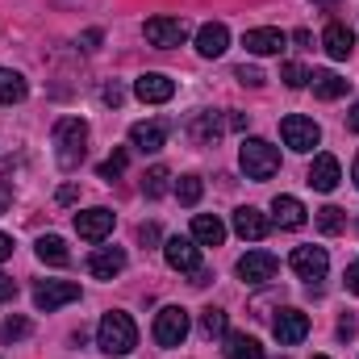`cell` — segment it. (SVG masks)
Masks as SVG:
<instances>
[{"mask_svg":"<svg viewBox=\"0 0 359 359\" xmlns=\"http://www.w3.org/2000/svg\"><path fill=\"white\" fill-rule=\"evenodd\" d=\"M163 142H168V121H134L130 126V147H138L142 155L163 151Z\"/></svg>","mask_w":359,"mask_h":359,"instance_id":"obj_12","label":"cell"},{"mask_svg":"<svg viewBox=\"0 0 359 359\" xmlns=\"http://www.w3.org/2000/svg\"><path fill=\"white\" fill-rule=\"evenodd\" d=\"M25 76L21 72H13V67H0V104H17V100H25Z\"/></svg>","mask_w":359,"mask_h":359,"instance_id":"obj_26","label":"cell"},{"mask_svg":"<svg viewBox=\"0 0 359 359\" xmlns=\"http://www.w3.org/2000/svg\"><path fill=\"white\" fill-rule=\"evenodd\" d=\"M38 259L50 264V268H67L72 264V251H67V243L59 234H42L38 238Z\"/></svg>","mask_w":359,"mask_h":359,"instance_id":"obj_25","label":"cell"},{"mask_svg":"<svg viewBox=\"0 0 359 359\" xmlns=\"http://www.w3.org/2000/svg\"><path fill=\"white\" fill-rule=\"evenodd\" d=\"M163 259H168V268L176 271H201V251H196V243L192 238H168L163 243Z\"/></svg>","mask_w":359,"mask_h":359,"instance_id":"obj_14","label":"cell"},{"mask_svg":"<svg viewBox=\"0 0 359 359\" xmlns=\"http://www.w3.org/2000/svg\"><path fill=\"white\" fill-rule=\"evenodd\" d=\"M309 84H313V96H322V100H339V96H347V88H351V80H343L339 72H313Z\"/></svg>","mask_w":359,"mask_h":359,"instance_id":"obj_23","label":"cell"},{"mask_svg":"<svg viewBox=\"0 0 359 359\" xmlns=\"http://www.w3.org/2000/svg\"><path fill=\"white\" fill-rule=\"evenodd\" d=\"M196 50H201V59H222V55L230 50V29H226L222 21L201 25V29H196Z\"/></svg>","mask_w":359,"mask_h":359,"instance_id":"obj_17","label":"cell"},{"mask_svg":"<svg viewBox=\"0 0 359 359\" xmlns=\"http://www.w3.org/2000/svg\"><path fill=\"white\" fill-rule=\"evenodd\" d=\"M322 46H326L330 59H351V50H355V34H351L343 21H330L326 34H322Z\"/></svg>","mask_w":359,"mask_h":359,"instance_id":"obj_20","label":"cell"},{"mask_svg":"<svg viewBox=\"0 0 359 359\" xmlns=\"http://www.w3.org/2000/svg\"><path fill=\"white\" fill-rule=\"evenodd\" d=\"M100 100H104L109 109H117V104L126 100V92H121V84H104V88H100Z\"/></svg>","mask_w":359,"mask_h":359,"instance_id":"obj_36","label":"cell"},{"mask_svg":"<svg viewBox=\"0 0 359 359\" xmlns=\"http://www.w3.org/2000/svg\"><path fill=\"white\" fill-rule=\"evenodd\" d=\"M76 196H80V188H76V184H63V188H59V205H72Z\"/></svg>","mask_w":359,"mask_h":359,"instance_id":"obj_39","label":"cell"},{"mask_svg":"<svg viewBox=\"0 0 359 359\" xmlns=\"http://www.w3.org/2000/svg\"><path fill=\"white\" fill-rule=\"evenodd\" d=\"M50 138H55V159H59V168H63V172H76V168L84 163V155H88V121H80V117H59Z\"/></svg>","mask_w":359,"mask_h":359,"instance_id":"obj_1","label":"cell"},{"mask_svg":"<svg viewBox=\"0 0 359 359\" xmlns=\"http://www.w3.org/2000/svg\"><path fill=\"white\" fill-rule=\"evenodd\" d=\"M134 96H138L142 104H168V100L176 96V80L163 76V72H147V76L134 80Z\"/></svg>","mask_w":359,"mask_h":359,"instance_id":"obj_10","label":"cell"},{"mask_svg":"<svg viewBox=\"0 0 359 359\" xmlns=\"http://www.w3.org/2000/svg\"><path fill=\"white\" fill-rule=\"evenodd\" d=\"M288 268L297 271L301 280H309V284H318L326 268H330V255H326V247H297L292 255H288Z\"/></svg>","mask_w":359,"mask_h":359,"instance_id":"obj_9","label":"cell"},{"mask_svg":"<svg viewBox=\"0 0 359 359\" xmlns=\"http://www.w3.org/2000/svg\"><path fill=\"white\" fill-rule=\"evenodd\" d=\"M188 339V309L180 305H163L155 313V343L159 347H180Z\"/></svg>","mask_w":359,"mask_h":359,"instance_id":"obj_6","label":"cell"},{"mask_svg":"<svg viewBox=\"0 0 359 359\" xmlns=\"http://www.w3.org/2000/svg\"><path fill=\"white\" fill-rule=\"evenodd\" d=\"M343 280H347V292H355L359 297V259L355 264H347V276H343Z\"/></svg>","mask_w":359,"mask_h":359,"instance_id":"obj_38","label":"cell"},{"mask_svg":"<svg viewBox=\"0 0 359 359\" xmlns=\"http://www.w3.org/2000/svg\"><path fill=\"white\" fill-rule=\"evenodd\" d=\"M347 130H355L359 134V100L351 104V113H347Z\"/></svg>","mask_w":359,"mask_h":359,"instance_id":"obj_44","label":"cell"},{"mask_svg":"<svg viewBox=\"0 0 359 359\" xmlns=\"http://www.w3.org/2000/svg\"><path fill=\"white\" fill-rule=\"evenodd\" d=\"M13 297H17V280L0 271V301H13Z\"/></svg>","mask_w":359,"mask_h":359,"instance_id":"obj_37","label":"cell"},{"mask_svg":"<svg viewBox=\"0 0 359 359\" xmlns=\"http://www.w3.org/2000/svg\"><path fill=\"white\" fill-rule=\"evenodd\" d=\"M88 271L96 280H113V276H121L126 271V251L121 247H96L88 255Z\"/></svg>","mask_w":359,"mask_h":359,"instance_id":"obj_18","label":"cell"},{"mask_svg":"<svg viewBox=\"0 0 359 359\" xmlns=\"http://www.w3.org/2000/svg\"><path fill=\"white\" fill-rule=\"evenodd\" d=\"M192 243H196V247H222V243H226V226H222V217H213V213H196V217H192Z\"/></svg>","mask_w":359,"mask_h":359,"instance_id":"obj_21","label":"cell"},{"mask_svg":"<svg viewBox=\"0 0 359 359\" xmlns=\"http://www.w3.org/2000/svg\"><path fill=\"white\" fill-rule=\"evenodd\" d=\"M201 334L205 339H222L226 334V313L222 309H205L201 313Z\"/></svg>","mask_w":359,"mask_h":359,"instance_id":"obj_30","label":"cell"},{"mask_svg":"<svg viewBox=\"0 0 359 359\" xmlns=\"http://www.w3.org/2000/svg\"><path fill=\"white\" fill-rule=\"evenodd\" d=\"M113 209H84V213H76V234L80 238H88V243H104L109 234H113Z\"/></svg>","mask_w":359,"mask_h":359,"instance_id":"obj_11","label":"cell"},{"mask_svg":"<svg viewBox=\"0 0 359 359\" xmlns=\"http://www.w3.org/2000/svg\"><path fill=\"white\" fill-rule=\"evenodd\" d=\"M339 180H343L339 159H334V155H318V159L309 163V176H305V184H309L313 192H334V188H339Z\"/></svg>","mask_w":359,"mask_h":359,"instance_id":"obj_15","label":"cell"},{"mask_svg":"<svg viewBox=\"0 0 359 359\" xmlns=\"http://www.w3.org/2000/svg\"><path fill=\"white\" fill-rule=\"evenodd\" d=\"M318 4H334V0H318Z\"/></svg>","mask_w":359,"mask_h":359,"instance_id":"obj_46","label":"cell"},{"mask_svg":"<svg viewBox=\"0 0 359 359\" xmlns=\"http://www.w3.org/2000/svg\"><path fill=\"white\" fill-rule=\"evenodd\" d=\"M168 188H172V172H168L163 163H155V168L142 176V196H147V201H159V196H168Z\"/></svg>","mask_w":359,"mask_h":359,"instance_id":"obj_27","label":"cell"},{"mask_svg":"<svg viewBox=\"0 0 359 359\" xmlns=\"http://www.w3.org/2000/svg\"><path fill=\"white\" fill-rule=\"evenodd\" d=\"M271 213H276V222H280L284 230H301V226L309 222V213H305V205H301L297 196H276V201H271Z\"/></svg>","mask_w":359,"mask_h":359,"instance_id":"obj_22","label":"cell"},{"mask_svg":"<svg viewBox=\"0 0 359 359\" xmlns=\"http://www.w3.org/2000/svg\"><path fill=\"white\" fill-rule=\"evenodd\" d=\"M8 255H13V238H8V234H0V264H4Z\"/></svg>","mask_w":359,"mask_h":359,"instance_id":"obj_43","label":"cell"},{"mask_svg":"<svg viewBox=\"0 0 359 359\" xmlns=\"http://www.w3.org/2000/svg\"><path fill=\"white\" fill-rule=\"evenodd\" d=\"M351 180H355V188H359V155H355V168H351Z\"/></svg>","mask_w":359,"mask_h":359,"instance_id":"obj_45","label":"cell"},{"mask_svg":"<svg viewBox=\"0 0 359 359\" xmlns=\"http://www.w3.org/2000/svg\"><path fill=\"white\" fill-rule=\"evenodd\" d=\"M243 46H247L251 55H280V50L288 46V34L276 29V25H259V29H247V34H243Z\"/></svg>","mask_w":359,"mask_h":359,"instance_id":"obj_13","label":"cell"},{"mask_svg":"<svg viewBox=\"0 0 359 359\" xmlns=\"http://www.w3.org/2000/svg\"><path fill=\"white\" fill-rule=\"evenodd\" d=\"M72 301H80V284L76 280H42L38 288H34V305L38 309H59V305H72Z\"/></svg>","mask_w":359,"mask_h":359,"instance_id":"obj_7","label":"cell"},{"mask_svg":"<svg viewBox=\"0 0 359 359\" xmlns=\"http://www.w3.org/2000/svg\"><path fill=\"white\" fill-rule=\"evenodd\" d=\"M318 230H322V234H343V230H347V213H343L339 205L318 209Z\"/></svg>","mask_w":359,"mask_h":359,"instance_id":"obj_29","label":"cell"},{"mask_svg":"<svg viewBox=\"0 0 359 359\" xmlns=\"http://www.w3.org/2000/svg\"><path fill=\"white\" fill-rule=\"evenodd\" d=\"M339 334H343V339H351V334H355V318H351V313L339 322Z\"/></svg>","mask_w":359,"mask_h":359,"instance_id":"obj_41","label":"cell"},{"mask_svg":"<svg viewBox=\"0 0 359 359\" xmlns=\"http://www.w3.org/2000/svg\"><path fill=\"white\" fill-rule=\"evenodd\" d=\"M96 347H100L104 355H130V351L138 347V326H134V318L121 313V309H109V313L100 318V326H96Z\"/></svg>","mask_w":359,"mask_h":359,"instance_id":"obj_2","label":"cell"},{"mask_svg":"<svg viewBox=\"0 0 359 359\" xmlns=\"http://www.w3.org/2000/svg\"><path fill=\"white\" fill-rule=\"evenodd\" d=\"M313 359H330V355H313Z\"/></svg>","mask_w":359,"mask_h":359,"instance_id":"obj_47","label":"cell"},{"mask_svg":"<svg viewBox=\"0 0 359 359\" xmlns=\"http://www.w3.org/2000/svg\"><path fill=\"white\" fill-rule=\"evenodd\" d=\"M271 334L280 339V347H297L305 334H309V313H301V309H280L276 318H271Z\"/></svg>","mask_w":359,"mask_h":359,"instance_id":"obj_8","label":"cell"},{"mask_svg":"<svg viewBox=\"0 0 359 359\" xmlns=\"http://www.w3.org/2000/svg\"><path fill=\"white\" fill-rule=\"evenodd\" d=\"M226 355L230 359H264V347L251 334H226Z\"/></svg>","mask_w":359,"mask_h":359,"instance_id":"obj_28","label":"cell"},{"mask_svg":"<svg viewBox=\"0 0 359 359\" xmlns=\"http://www.w3.org/2000/svg\"><path fill=\"white\" fill-rule=\"evenodd\" d=\"M188 34H192V25H188L184 17H151V21L142 25V38H147L155 50L184 46V42H188Z\"/></svg>","mask_w":359,"mask_h":359,"instance_id":"obj_5","label":"cell"},{"mask_svg":"<svg viewBox=\"0 0 359 359\" xmlns=\"http://www.w3.org/2000/svg\"><path fill=\"white\" fill-rule=\"evenodd\" d=\"M238 163H243L247 180H271L280 172V151H276L271 142H264V138H243Z\"/></svg>","mask_w":359,"mask_h":359,"instance_id":"obj_3","label":"cell"},{"mask_svg":"<svg viewBox=\"0 0 359 359\" xmlns=\"http://www.w3.org/2000/svg\"><path fill=\"white\" fill-rule=\"evenodd\" d=\"M234 230H238V238H247V243H259V238H268L271 222L255 209V205H243V209H234Z\"/></svg>","mask_w":359,"mask_h":359,"instance_id":"obj_19","label":"cell"},{"mask_svg":"<svg viewBox=\"0 0 359 359\" xmlns=\"http://www.w3.org/2000/svg\"><path fill=\"white\" fill-rule=\"evenodd\" d=\"M201 192H205V184H201V176H180V184H176L180 205H196V201H201Z\"/></svg>","mask_w":359,"mask_h":359,"instance_id":"obj_31","label":"cell"},{"mask_svg":"<svg viewBox=\"0 0 359 359\" xmlns=\"http://www.w3.org/2000/svg\"><path fill=\"white\" fill-rule=\"evenodd\" d=\"M276 255L271 251H247L243 259H238V276L247 280V284H268L271 276H276Z\"/></svg>","mask_w":359,"mask_h":359,"instance_id":"obj_16","label":"cell"},{"mask_svg":"<svg viewBox=\"0 0 359 359\" xmlns=\"http://www.w3.org/2000/svg\"><path fill=\"white\" fill-rule=\"evenodd\" d=\"M280 138H284V147H288V151H297V155H305V151H313V147L322 142V126H318L313 117H301V113H288V117L280 121Z\"/></svg>","mask_w":359,"mask_h":359,"instance_id":"obj_4","label":"cell"},{"mask_svg":"<svg viewBox=\"0 0 359 359\" xmlns=\"http://www.w3.org/2000/svg\"><path fill=\"white\" fill-rule=\"evenodd\" d=\"M234 80H238V84H247V88H264V80H268V76H264L259 67H247V63H243V67L234 72Z\"/></svg>","mask_w":359,"mask_h":359,"instance_id":"obj_35","label":"cell"},{"mask_svg":"<svg viewBox=\"0 0 359 359\" xmlns=\"http://www.w3.org/2000/svg\"><path fill=\"white\" fill-rule=\"evenodd\" d=\"M280 80H284L288 88H305V84H309V72H305L301 63H284V67H280Z\"/></svg>","mask_w":359,"mask_h":359,"instance_id":"obj_33","label":"cell"},{"mask_svg":"<svg viewBox=\"0 0 359 359\" xmlns=\"http://www.w3.org/2000/svg\"><path fill=\"white\" fill-rule=\"evenodd\" d=\"M226 126H230V121H222L217 113H196V117H192V126H188V134H192V142H201V147H205V142H217V134H222Z\"/></svg>","mask_w":359,"mask_h":359,"instance_id":"obj_24","label":"cell"},{"mask_svg":"<svg viewBox=\"0 0 359 359\" xmlns=\"http://www.w3.org/2000/svg\"><path fill=\"white\" fill-rule=\"evenodd\" d=\"M29 334V318H4L0 322V343H17Z\"/></svg>","mask_w":359,"mask_h":359,"instance_id":"obj_32","label":"cell"},{"mask_svg":"<svg viewBox=\"0 0 359 359\" xmlns=\"http://www.w3.org/2000/svg\"><path fill=\"white\" fill-rule=\"evenodd\" d=\"M126 163H130V155L126 151H113L104 163H100V180H113V176H121L126 172Z\"/></svg>","mask_w":359,"mask_h":359,"instance_id":"obj_34","label":"cell"},{"mask_svg":"<svg viewBox=\"0 0 359 359\" xmlns=\"http://www.w3.org/2000/svg\"><path fill=\"white\" fill-rule=\"evenodd\" d=\"M138 238H142V243H159V226H155V222H147V226L138 230Z\"/></svg>","mask_w":359,"mask_h":359,"instance_id":"obj_40","label":"cell"},{"mask_svg":"<svg viewBox=\"0 0 359 359\" xmlns=\"http://www.w3.org/2000/svg\"><path fill=\"white\" fill-rule=\"evenodd\" d=\"M292 42H297V46H313V34H309V29H297Z\"/></svg>","mask_w":359,"mask_h":359,"instance_id":"obj_42","label":"cell"}]
</instances>
